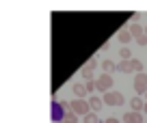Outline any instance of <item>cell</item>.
Wrapping results in <instances>:
<instances>
[{
    "label": "cell",
    "mask_w": 147,
    "mask_h": 123,
    "mask_svg": "<svg viewBox=\"0 0 147 123\" xmlns=\"http://www.w3.org/2000/svg\"><path fill=\"white\" fill-rule=\"evenodd\" d=\"M100 65H102V69H104V73H108V76L117 69V65L113 63V60H104V63H100Z\"/></svg>",
    "instance_id": "9"
},
{
    "label": "cell",
    "mask_w": 147,
    "mask_h": 123,
    "mask_svg": "<svg viewBox=\"0 0 147 123\" xmlns=\"http://www.w3.org/2000/svg\"><path fill=\"white\" fill-rule=\"evenodd\" d=\"M123 121L125 123H143V114H138V112H125L123 114Z\"/></svg>",
    "instance_id": "6"
},
{
    "label": "cell",
    "mask_w": 147,
    "mask_h": 123,
    "mask_svg": "<svg viewBox=\"0 0 147 123\" xmlns=\"http://www.w3.org/2000/svg\"><path fill=\"white\" fill-rule=\"evenodd\" d=\"M95 65H97V60H95V58H91L82 69H80V73H82L84 80H93V69H95Z\"/></svg>",
    "instance_id": "5"
},
{
    "label": "cell",
    "mask_w": 147,
    "mask_h": 123,
    "mask_svg": "<svg viewBox=\"0 0 147 123\" xmlns=\"http://www.w3.org/2000/svg\"><path fill=\"white\" fill-rule=\"evenodd\" d=\"M130 106H132V112H138V110H143V99L141 97H132V101H130Z\"/></svg>",
    "instance_id": "10"
},
{
    "label": "cell",
    "mask_w": 147,
    "mask_h": 123,
    "mask_svg": "<svg viewBox=\"0 0 147 123\" xmlns=\"http://www.w3.org/2000/svg\"><path fill=\"white\" fill-rule=\"evenodd\" d=\"M119 54H121V58H123V60H128L130 56H132V52H130V48H128V46H123V48L119 50Z\"/></svg>",
    "instance_id": "17"
},
{
    "label": "cell",
    "mask_w": 147,
    "mask_h": 123,
    "mask_svg": "<svg viewBox=\"0 0 147 123\" xmlns=\"http://www.w3.org/2000/svg\"><path fill=\"white\" fill-rule=\"evenodd\" d=\"M95 89L102 91V93H108L110 89H113V78H110L108 73H102V76L97 78V82H95Z\"/></svg>",
    "instance_id": "1"
},
{
    "label": "cell",
    "mask_w": 147,
    "mask_h": 123,
    "mask_svg": "<svg viewBox=\"0 0 147 123\" xmlns=\"http://www.w3.org/2000/svg\"><path fill=\"white\" fill-rule=\"evenodd\" d=\"M106 123H119V121H117V119H108Z\"/></svg>",
    "instance_id": "20"
},
{
    "label": "cell",
    "mask_w": 147,
    "mask_h": 123,
    "mask_svg": "<svg viewBox=\"0 0 147 123\" xmlns=\"http://www.w3.org/2000/svg\"><path fill=\"white\" fill-rule=\"evenodd\" d=\"M136 41H138V43H141V46H147V37H145V35H141V37H138Z\"/></svg>",
    "instance_id": "19"
},
{
    "label": "cell",
    "mask_w": 147,
    "mask_h": 123,
    "mask_svg": "<svg viewBox=\"0 0 147 123\" xmlns=\"http://www.w3.org/2000/svg\"><path fill=\"white\" fill-rule=\"evenodd\" d=\"M128 32H130V35H132V37H136V39H138V37L143 35V28L138 26L136 22H132V26H130V30H128Z\"/></svg>",
    "instance_id": "11"
},
{
    "label": "cell",
    "mask_w": 147,
    "mask_h": 123,
    "mask_svg": "<svg viewBox=\"0 0 147 123\" xmlns=\"http://www.w3.org/2000/svg\"><path fill=\"white\" fill-rule=\"evenodd\" d=\"M145 95H147V91H145Z\"/></svg>",
    "instance_id": "23"
},
{
    "label": "cell",
    "mask_w": 147,
    "mask_h": 123,
    "mask_svg": "<svg viewBox=\"0 0 147 123\" xmlns=\"http://www.w3.org/2000/svg\"><path fill=\"white\" fill-rule=\"evenodd\" d=\"M102 101L108 104V106H121V104H123V95H121L119 91H108Z\"/></svg>",
    "instance_id": "2"
},
{
    "label": "cell",
    "mask_w": 147,
    "mask_h": 123,
    "mask_svg": "<svg viewBox=\"0 0 147 123\" xmlns=\"http://www.w3.org/2000/svg\"><path fill=\"white\" fill-rule=\"evenodd\" d=\"M145 37H147V28H145Z\"/></svg>",
    "instance_id": "22"
},
{
    "label": "cell",
    "mask_w": 147,
    "mask_h": 123,
    "mask_svg": "<svg viewBox=\"0 0 147 123\" xmlns=\"http://www.w3.org/2000/svg\"><path fill=\"white\" fill-rule=\"evenodd\" d=\"M84 87H87V93H91L93 89H95V82H93V80H87V84H84Z\"/></svg>",
    "instance_id": "18"
},
{
    "label": "cell",
    "mask_w": 147,
    "mask_h": 123,
    "mask_svg": "<svg viewBox=\"0 0 147 123\" xmlns=\"http://www.w3.org/2000/svg\"><path fill=\"white\" fill-rule=\"evenodd\" d=\"M82 123H100V117H97L95 112H87L82 119Z\"/></svg>",
    "instance_id": "13"
},
{
    "label": "cell",
    "mask_w": 147,
    "mask_h": 123,
    "mask_svg": "<svg viewBox=\"0 0 147 123\" xmlns=\"http://www.w3.org/2000/svg\"><path fill=\"white\" fill-rule=\"evenodd\" d=\"M130 37H132V35H130L128 30H119V35H117V39H119L121 43H128V41H130Z\"/></svg>",
    "instance_id": "15"
},
{
    "label": "cell",
    "mask_w": 147,
    "mask_h": 123,
    "mask_svg": "<svg viewBox=\"0 0 147 123\" xmlns=\"http://www.w3.org/2000/svg\"><path fill=\"white\" fill-rule=\"evenodd\" d=\"M59 123H78V119H76V114H74V112H67Z\"/></svg>",
    "instance_id": "14"
},
{
    "label": "cell",
    "mask_w": 147,
    "mask_h": 123,
    "mask_svg": "<svg viewBox=\"0 0 147 123\" xmlns=\"http://www.w3.org/2000/svg\"><path fill=\"white\" fill-rule=\"evenodd\" d=\"M117 69H119L121 73H130L132 71V65H130V60H121V63L117 65Z\"/></svg>",
    "instance_id": "12"
},
{
    "label": "cell",
    "mask_w": 147,
    "mask_h": 123,
    "mask_svg": "<svg viewBox=\"0 0 147 123\" xmlns=\"http://www.w3.org/2000/svg\"><path fill=\"white\" fill-rule=\"evenodd\" d=\"M143 110H145V112H147V104H145V106H143Z\"/></svg>",
    "instance_id": "21"
},
{
    "label": "cell",
    "mask_w": 147,
    "mask_h": 123,
    "mask_svg": "<svg viewBox=\"0 0 147 123\" xmlns=\"http://www.w3.org/2000/svg\"><path fill=\"white\" fill-rule=\"evenodd\" d=\"M69 110H71V112L87 114V112H89V104H87V101H82V99H76V101H71V104H69Z\"/></svg>",
    "instance_id": "4"
},
{
    "label": "cell",
    "mask_w": 147,
    "mask_h": 123,
    "mask_svg": "<svg viewBox=\"0 0 147 123\" xmlns=\"http://www.w3.org/2000/svg\"><path fill=\"white\" fill-rule=\"evenodd\" d=\"M134 91H136L138 95H143V93L147 91V73L145 71L136 73V78H134Z\"/></svg>",
    "instance_id": "3"
},
{
    "label": "cell",
    "mask_w": 147,
    "mask_h": 123,
    "mask_svg": "<svg viewBox=\"0 0 147 123\" xmlns=\"http://www.w3.org/2000/svg\"><path fill=\"white\" fill-rule=\"evenodd\" d=\"M71 91H74V95H76V97H87V95H89V93H87V87H84V84H80V82H78V84H74Z\"/></svg>",
    "instance_id": "8"
},
{
    "label": "cell",
    "mask_w": 147,
    "mask_h": 123,
    "mask_svg": "<svg viewBox=\"0 0 147 123\" xmlns=\"http://www.w3.org/2000/svg\"><path fill=\"white\" fill-rule=\"evenodd\" d=\"M130 65H132V71H136V73H141V71H143V63H141V60L132 58V60H130Z\"/></svg>",
    "instance_id": "16"
},
{
    "label": "cell",
    "mask_w": 147,
    "mask_h": 123,
    "mask_svg": "<svg viewBox=\"0 0 147 123\" xmlns=\"http://www.w3.org/2000/svg\"><path fill=\"white\" fill-rule=\"evenodd\" d=\"M89 106H91V110H93V112H100V110H102V106H104V101H102L100 97H89Z\"/></svg>",
    "instance_id": "7"
}]
</instances>
